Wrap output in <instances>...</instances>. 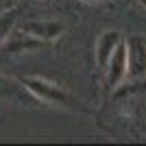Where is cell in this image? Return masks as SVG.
Returning a JSON list of instances; mask_svg holds the SVG:
<instances>
[{
    "mask_svg": "<svg viewBox=\"0 0 146 146\" xmlns=\"http://www.w3.org/2000/svg\"><path fill=\"white\" fill-rule=\"evenodd\" d=\"M105 72H107V85H109V90L118 87L129 76V57H127V44L124 42H120L118 48L113 50V55H111L109 63L105 68Z\"/></svg>",
    "mask_w": 146,
    "mask_h": 146,
    "instance_id": "cell-3",
    "label": "cell"
},
{
    "mask_svg": "<svg viewBox=\"0 0 146 146\" xmlns=\"http://www.w3.org/2000/svg\"><path fill=\"white\" fill-rule=\"evenodd\" d=\"M85 2H100V0H85Z\"/></svg>",
    "mask_w": 146,
    "mask_h": 146,
    "instance_id": "cell-8",
    "label": "cell"
},
{
    "mask_svg": "<svg viewBox=\"0 0 146 146\" xmlns=\"http://www.w3.org/2000/svg\"><path fill=\"white\" fill-rule=\"evenodd\" d=\"M22 31L37 37V39H42V42H50V39L59 37L66 31V26L61 22H52V20H31L22 26Z\"/></svg>",
    "mask_w": 146,
    "mask_h": 146,
    "instance_id": "cell-5",
    "label": "cell"
},
{
    "mask_svg": "<svg viewBox=\"0 0 146 146\" xmlns=\"http://www.w3.org/2000/svg\"><path fill=\"white\" fill-rule=\"evenodd\" d=\"M122 42V37L118 31H105V33H100V37L96 39V46H94V52H96V63L100 70H105L107 68V63H109L111 55H113V50L118 48V44Z\"/></svg>",
    "mask_w": 146,
    "mask_h": 146,
    "instance_id": "cell-4",
    "label": "cell"
},
{
    "mask_svg": "<svg viewBox=\"0 0 146 146\" xmlns=\"http://www.w3.org/2000/svg\"><path fill=\"white\" fill-rule=\"evenodd\" d=\"M22 85L44 103L63 105V107H76V103H79L68 90H63L61 85H55V83H48L44 79H22Z\"/></svg>",
    "mask_w": 146,
    "mask_h": 146,
    "instance_id": "cell-1",
    "label": "cell"
},
{
    "mask_svg": "<svg viewBox=\"0 0 146 146\" xmlns=\"http://www.w3.org/2000/svg\"><path fill=\"white\" fill-rule=\"evenodd\" d=\"M42 39H37V37H33V35H29V33H20V35H13L11 39H7L5 42V46L2 48L7 50V52H20V50H29V48H39L42 46Z\"/></svg>",
    "mask_w": 146,
    "mask_h": 146,
    "instance_id": "cell-6",
    "label": "cell"
},
{
    "mask_svg": "<svg viewBox=\"0 0 146 146\" xmlns=\"http://www.w3.org/2000/svg\"><path fill=\"white\" fill-rule=\"evenodd\" d=\"M140 2H142V5H146V0H140Z\"/></svg>",
    "mask_w": 146,
    "mask_h": 146,
    "instance_id": "cell-9",
    "label": "cell"
},
{
    "mask_svg": "<svg viewBox=\"0 0 146 146\" xmlns=\"http://www.w3.org/2000/svg\"><path fill=\"white\" fill-rule=\"evenodd\" d=\"M13 20H15V11H5V13H0V39L11 33Z\"/></svg>",
    "mask_w": 146,
    "mask_h": 146,
    "instance_id": "cell-7",
    "label": "cell"
},
{
    "mask_svg": "<svg viewBox=\"0 0 146 146\" xmlns=\"http://www.w3.org/2000/svg\"><path fill=\"white\" fill-rule=\"evenodd\" d=\"M127 57H129V76L140 81L146 76V37L131 35L127 39Z\"/></svg>",
    "mask_w": 146,
    "mask_h": 146,
    "instance_id": "cell-2",
    "label": "cell"
}]
</instances>
